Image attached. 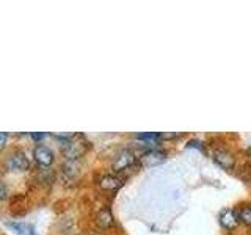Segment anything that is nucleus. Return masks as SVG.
Wrapping results in <instances>:
<instances>
[{"label":"nucleus","mask_w":251,"mask_h":235,"mask_svg":"<svg viewBox=\"0 0 251 235\" xmlns=\"http://www.w3.org/2000/svg\"><path fill=\"white\" fill-rule=\"evenodd\" d=\"M6 226L10 227V229L18 234V235H28V226L24 224V223H18V221H8Z\"/></svg>","instance_id":"obj_11"},{"label":"nucleus","mask_w":251,"mask_h":235,"mask_svg":"<svg viewBox=\"0 0 251 235\" xmlns=\"http://www.w3.org/2000/svg\"><path fill=\"white\" fill-rule=\"evenodd\" d=\"M8 198V185L0 180V201H5Z\"/></svg>","instance_id":"obj_14"},{"label":"nucleus","mask_w":251,"mask_h":235,"mask_svg":"<svg viewBox=\"0 0 251 235\" xmlns=\"http://www.w3.org/2000/svg\"><path fill=\"white\" fill-rule=\"evenodd\" d=\"M6 140H8V133L6 132H0V151H2V149L5 147Z\"/></svg>","instance_id":"obj_15"},{"label":"nucleus","mask_w":251,"mask_h":235,"mask_svg":"<svg viewBox=\"0 0 251 235\" xmlns=\"http://www.w3.org/2000/svg\"><path fill=\"white\" fill-rule=\"evenodd\" d=\"M98 185L100 190L104 191H108V193H113L116 190H120L121 185H123V179L118 177L115 174H104L100 176L99 180H98Z\"/></svg>","instance_id":"obj_6"},{"label":"nucleus","mask_w":251,"mask_h":235,"mask_svg":"<svg viewBox=\"0 0 251 235\" xmlns=\"http://www.w3.org/2000/svg\"><path fill=\"white\" fill-rule=\"evenodd\" d=\"M5 166L10 171H19V172L28 171L30 169V160L22 151H14L13 154H10L6 157Z\"/></svg>","instance_id":"obj_2"},{"label":"nucleus","mask_w":251,"mask_h":235,"mask_svg":"<svg viewBox=\"0 0 251 235\" xmlns=\"http://www.w3.org/2000/svg\"><path fill=\"white\" fill-rule=\"evenodd\" d=\"M33 157H35L36 163H38L41 168H49V166H52V163H53V160H55L53 152L50 151L49 147H46V146H43V144H39V146L35 147Z\"/></svg>","instance_id":"obj_5"},{"label":"nucleus","mask_w":251,"mask_h":235,"mask_svg":"<svg viewBox=\"0 0 251 235\" xmlns=\"http://www.w3.org/2000/svg\"><path fill=\"white\" fill-rule=\"evenodd\" d=\"M165 160H167V152L162 151V149H151V151H146L140 157L141 166H145V168L157 166V164L163 163Z\"/></svg>","instance_id":"obj_4"},{"label":"nucleus","mask_w":251,"mask_h":235,"mask_svg":"<svg viewBox=\"0 0 251 235\" xmlns=\"http://www.w3.org/2000/svg\"><path fill=\"white\" fill-rule=\"evenodd\" d=\"M220 224H222L225 229L232 231L239 226V218H237V212L234 209H223L220 212Z\"/></svg>","instance_id":"obj_8"},{"label":"nucleus","mask_w":251,"mask_h":235,"mask_svg":"<svg viewBox=\"0 0 251 235\" xmlns=\"http://www.w3.org/2000/svg\"><path fill=\"white\" fill-rule=\"evenodd\" d=\"M96 223L102 229H107V227L113 226V215H112V212H110V209L104 207L99 212L96 216Z\"/></svg>","instance_id":"obj_9"},{"label":"nucleus","mask_w":251,"mask_h":235,"mask_svg":"<svg viewBox=\"0 0 251 235\" xmlns=\"http://www.w3.org/2000/svg\"><path fill=\"white\" fill-rule=\"evenodd\" d=\"M214 160L217 162V164H220V166L225 169H232L235 164L234 154L227 151V149H222V147H218L214 151Z\"/></svg>","instance_id":"obj_7"},{"label":"nucleus","mask_w":251,"mask_h":235,"mask_svg":"<svg viewBox=\"0 0 251 235\" xmlns=\"http://www.w3.org/2000/svg\"><path fill=\"white\" fill-rule=\"evenodd\" d=\"M77 168H78V160H66L65 166H63V171L68 177H75L77 176Z\"/></svg>","instance_id":"obj_12"},{"label":"nucleus","mask_w":251,"mask_h":235,"mask_svg":"<svg viewBox=\"0 0 251 235\" xmlns=\"http://www.w3.org/2000/svg\"><path fill=\"white\" fill-rule=\"evenodd\" d=\"M88 143L82 137H69L61 144V154L66 160H78L86 152Z\"/></svg>","instance_id":"obj_1"},{"label":"nucleus","mask_w":251,"mask_h":235,"mask_svg":"<svg viewBox=\"0 0 251 235\" xmlns=\"http://www.w3.org/2000/svg\"><path fill=\"white\" fill-rule=\"evenodd\" d=\"M135 154H133L130 149H123L121 152H118V155L113 159V163H112V169L113 172H121V171H126L129 169L133 163H135Z\"/></svg>","instance_id":"obj_3"},{"label":"nucleus","mask_w":251,"mask_h":235,"mask_svg":"<svg viewBox=\"0 0 251 235\" xmlns=\"http://www.w3.org/2000/svg\"><path fill=\"white\" fill-rule=\"evenodd\" d=\"M235 212H237L239 223H243L245 226H251V206L250 204H245V206L239 207Z\"/></svg>","instance_id":"obj_10"},{"label":"nucleus","mask_w":251,"mask_h":235,"mask_svg":"<svg viewBox=\"0 0 251 235\" xmlns=\"http://www.w3.org/2000/svg\"><path fill=\"white\" fill-rule=\"evenodd\" d=\"M28 235H36V231L33 226H28Z\"/></svg>","instance_id":"obj_17"},{"label":"nucleus","mask_w":251,"mask_h":235,"mask_svg":"<svg viewBox=\"0 0 251 235\" xmlns=\"http://www.w3.org/2000/svg\"><path fill=\"white\" fill-rule=\"evenodd\" d=\"M137 138H138V140H149V141H154V140H159L160 135H159V133H138Z\"/></svg>","instance_id":"obj_13"},{"label":"nucleus","mask_w":251,"mask_h":235,"mask_svg":"<svg viewBox=\"0 0 251 235\" xmlns=\"http://www.w3.org/2000/svg\"><path fill=\"white\" fill-rule=\"evenodd\" d=\"M46 137V133H31V138L33 140H43Z\"/></svg>","instance_id":"obj_16"}]
</instances>
